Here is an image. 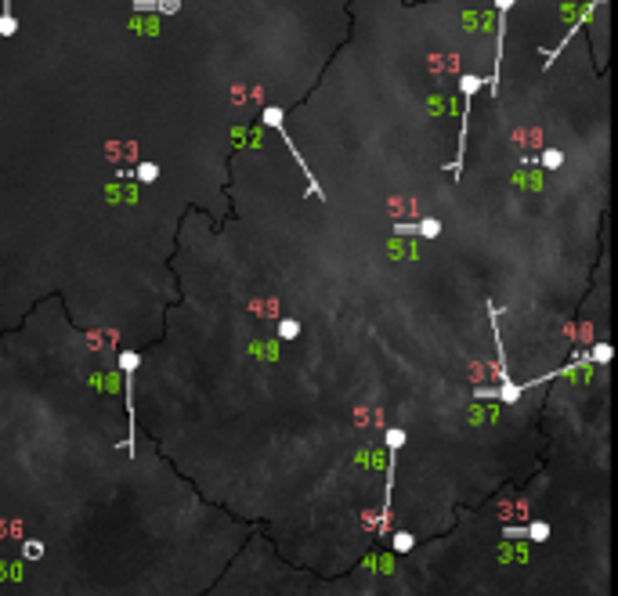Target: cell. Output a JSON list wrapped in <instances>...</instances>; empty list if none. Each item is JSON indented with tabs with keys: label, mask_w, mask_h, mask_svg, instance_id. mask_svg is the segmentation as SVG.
I'll list each match as a JSON object with an SVG mask.
<instances>
[{
	"label": "cell",
	"mask_w": 618,
	"mask_h": 596,
	"mask_svg": "<svg viewBox=\"0 0 618 596\" xmlns=\"http://www.w3.org/2000/svg\"><path fill=\"white\" fill-rule=\"evenodd\" d=\"M156 178H159V167H156V163H138V181L152 185Z\"/></svg>",
	"instance_id": "cell-8"
},
{
	"label": "cell",
	"mask_w": 618,
	"mask_h": 596,
	"mask_svg": "<svg viewBox=\"0 0 618 596\" xmlns=\"http://www.w3.org/2000/svg\"><path fill=\"white\" fill-rule=\"evenodd\" d=\"M19 33V22L11 15V0H0V36H15Z\"/></svg>",
	"instance_id": "cell-3"
},
{
	"label": "cell",
	"mask_w": 618,
	"mask_h": 596,
	"mask_svg": "<svg viewBox=\"0 0 618 596\" xmlns=\"http://www.w3.org/2000/svg\"><path fill=\"white\" fill-rule=\"evenodd\" d=\"M593 4H607V0H593Z\"/></svg>",
	"instance_id": "cell-16"
},
{
	"label": "cell",
	"mask_w": 618,
	"mask_h": 596,
	"mask_svg": "<svg viewBox=\"0 0 618 596\" xmlns=\"http://www.w3.org/2000/svg\"><path fill=\"white\" fill-rule=\"evenodd\" d=\"M560 163H564V152H557V148H546V152H542V167H546V170H557Z\"/></svg>",
	"instance_id": "cell-9"
},
{
	"label": "cell",
	"mask_w": 618,
	"mask_h": 596,
	"mask_svg": "<svg viewBox=\"0 0 618 596\" xmlns=\"http://www.w3.org/2000/svg\"><path fill=\"white\" fill-rule=\"evenodd\" d=\"M423 235V239H437L441 235V221H437V217H427V221H420V225H412V235Z\"/></svg>",
	"instance_id": "cell-4"
},
{
	"label": "cell",
	"mask_w": 618,
	"mask_h": 596,
	"mask_svg": "<svg viewBox=\"0 0 618 596\" xmlns=\"http://www.w3.org/2000/svg\"><path fill=\"white\" fill-rule=\"evenodd\" d=\"M278 336H283V340L300 336V322H297V318H283V322H278Z\"/></svg>",
	"instance_id": "cell-6"
},
{
	"label": "cell",
	"mask_w": 618,
	"mask_h": 596,
	"mask_svg": "<svg viewBox=\"0 0 618 596\" xmlns=\"http://www.w3.org/2000/svg\"><path fill=\"white\" fill-rule=\"evenodd\" d=\"M131 26H134L138 33H145V36H156V33H159V19H156V15H152V19L134 15V19H131Z\"/></svg>",
	"instance_id": "cell-5"
},
{
	"label": "cell",
	"mask_w": 618,
	"mask_h": 596,
	"mask_svg": "<svg viewBox=\"0 0 618 596\" xmlns=\"http://www.w3.org/2000/svg\"><path fill=\"white\" fill-rule=\"evenodd\" d=\"M510 535H528V538L542 542V538L549 535V528H546V524H532V528H510Z\"/></svg>",
	"instance_id": "cell-7"
},
{
	"label": "cell",
	"mask_w": 618,
	"mask_h": 596,
	"mask_svg": "<svg viewBox=\"0 0 618 596\" xmlns=\"http://www.w3.org/2000/svg\"><path fill=\"white\" fill-rule=\"evenodd\" d=\"M156 11L159 15H178L181 11V0H156Z\"/></svg>",
	"instance_id": "cell-11"
},
{
	"label": "cell",
	"mask_w": 618,
	"mask_h": 596,
	"mask_svg": "<svg viewBox=\"0 0 618 596\" xmlns=\"http://www.w3.org/2000/svg\"><path fill=\"white\" fill-rule=\"evenodd\" d=\"M402 441H405L402 430H390V433H387V445H390V448H402Z\"/></svg>",
	"instance_id": "cell-13"
},
{
	"label": "cell",
	"mask_w": 618,
	"mask_h": 596,
	"mask_svg": "<svg viewBox=\"0 0 618 596\" xmlns=\"http://www.w3.org/2000/svg\"><path fill=\"white\" fill-rule=\"evenodd\" d=\"M586 361H611V347H607V344H597V347L586 354Z\"/></svg>",
	"instance_id": "cell-12"
},
{
	"label": "cell",
	"mask_w": 618,
	"mask_h": 596,
	"mask_svg": "<svg viewBox=\"0 0 618 596\" xmlns=\"http://www.w3.org/2000/svg\"><path fill=\"white\" fill-rule=\"evenodd\" d=\"M495 8H499V15H507L514 8V0H495Z\"/></svg>",
	"instance_id": "cell-15"
},
{
	"label": "cell",
	"mask_w": 618,
	"mask_h": 596,
	"mask_svg": "<svg viewBox=\"0 0 618 596\" xmlns=\"http://www.w3.org/2000/svg\"><path fill=\"white\" fill-rule=\"evenodd\" d=\"M460 87H463V94H477V87H485V80L481 76H460Z\"/></svg>",
	"instance_id": "cell-10"
},
{
	"label": "cell",
	"mask_w": 618,
	"mask_h": 596,
	"mask_svg": "<svg viewBox=\"0 0 618 596\" xmlns=\"http://www.w3.org/2000/svg\"><path fill=\"white\" fill-rule=\"evenodd\" d=\"M409 546H412V535H398V538H395V550H398V553H405Z\"/></svg>",
	"instance_id": "cell-14"
},
{
	"label": "cell",
	"mask_w": 618,
	"mask_h": 596,
	"mask_svg": "<svg viewBox=\"0 0 618 596\" xmlns=\"http://www.w3.org/2000/svg\"><path fill=\"white\" fill-rule=\"evenodd\" d=\"M141 365L138 351H123L120 354V369L127 372V452L134 456V369Z\"/></svg>",
	"instance_id": "cell-2"
},
{
	"label": "cell",
	"mask_w": 618,
	"mask_h": 596,
	"mask_svg": "<svg viewBox=\"0 0 618 596\" xmlns=\"http://www.w3.org/2000/svg\"><path fill=\"white\" fill-rule=\"evenodd\" d=\"M260 120H264V127H271V130H275L278 138H283V141L290 145V152H293V159L300 163V174L308 178V195H315V199H325V192L318 188V181H315V174H311V167H308V163H304V155H300V148H297V145L290 141V134H286V127H283V108H264V116H260Z\"/></svg>",
	"instance_id": "cell-1"
}]
</instances>
